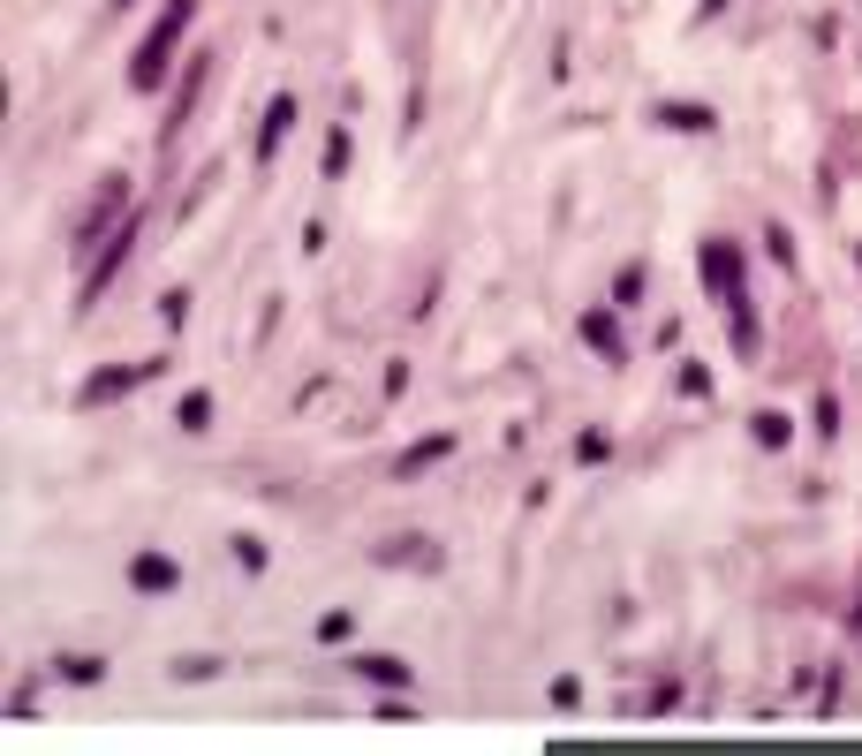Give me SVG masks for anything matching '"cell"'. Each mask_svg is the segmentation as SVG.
I'll return each mask as SVG.
<instances>
[{"label":"cell","mask_w":862,"mask_h":756,"mask_svg":"<svg viewBox=\"0 0 862 756\" xmlns=\"http://www.w3.org/2000/svg\"><path fill=\"white\" fill-rule=\"evenodd\" d=\"M190 16H197V0H167V8H159L152 38H144L137 61H129V84H137V91L167 84V61H174V46H182V31H190Z\"/></svg>","instance_id":"obj_1"},{"label":"cell","mask_w":862,"mask_h":756,"mask_svg":"<svg viewBox=\"0 0 862 756\" xmlns=\"http://www.w3.org/2000/svg\"><path fill=\"white\" fill-rule=\"evenodd\" d=\"M152 371H159V363H114V371L84 378V394H76V409H106L114 394H137V386H144Z\"/></svg>","instance_id":"obj_2"},{"label":"cell","mask_w":862,"mask_h":756,"mask_svg":"<svg viewBox=\"0 0 862 756\" xmlns=\"http://www.w3.org/2000/svg\"><path fill=\"white\" fill-rule=\"evenodd\" d=\"M704 280H711V295L734 310L742 303V250H734V242H704Z\"/></svg>","instance_id":"obj_3"},{"label":"cell","mask_w":862,"mask_h":756,"mask_svg":"<svg viewBox=\"0 0 862 756\" xmlns=\"http://www.w3.org/2000/svg\"><path fill=\"white\" fill-rule=\"evenodd\" d=\"M129 242H137V220H121V227H114V242L99 250V265H91V288H84V310H91V303L106 295V280H114V265L129 258Z\"/></svg>","instance_id":"obj_4"},{"label":"cell","mask_w":862,"mask_h":756,"mask_svg":"<svg viewBox=\"0 0 862 756\" xmlns=\"http://www.w3.org/2000/svg\"><path fill=\"white\" fill-rule=\"evenodd\" d=\"M447 454H454V439H447V431H431V439H416V447L401 454L394 477H424V469H431V462H447Z\"/></svg>","instance_id":"obj_5"},{"label":"cell","mask_w":862,"mask_h":756,"mask_svg":"<svg viewBox=\"0 0 862 756\" xmlns=\"http://www.w3.org/2000/svg\"><path fill=\"white\" fill-rule=\"evenodd\" d=\"M129 583L137 590H174V560L167 552H137V560H129Z\"/></svg>","instance_id":"obj_6"},{"label":"cell","mask_w":862,"mask_h":756,"mask_svg":"<svg viewBox=\"0 0 862 756\" xmlns=\"http://www.w3.org/2000/svg\"><path fill=\"white\" fill-rule=\"evenodd\" d=\"M288 121H295V99H273L265 106V129H258V159L280 152V137H288Z\"/></svg>","instance_id":"obj_7"},{"label":"cell","mask_w":862,"mask_h":756,"mask_svg":"<svg viewBox=\"0 0 862 756\" xmlns=\"http://www.w3.org/2000/svg\"><path fill=\"white\" fill-rule=\"evenodd\" d=\"M583 341L598 348L605 363H613V356H621V348H628V341H621V326H613V318H605V310H590V318H583Z\"/></svg>","instance_id":"obj_8"},{"label":"cell","mask_w":862,"mask_h":756,"mask_svg":"<svg viewBox=\"0 0 862 756\" xmlns=\"http://www.w3.org/2000/svg\"><path fill=\"white\" fill-rule=\"evenodd\" d=\"M749 431H757V447H787V439H794V416H772V409H764Z\"/></svg>","instance_id":"obj_9"},{"label":"cell","mask_w":862,"mask_h":756,"mask_svg":"<svg viewBox=\"0 0 862 756\" xmlns=\"http://www.w3.org/2000/svg\"><path fill=\"white\" fill-rule=\"evenodd\" d=\"M356 673H371V681H386V688H401V681H409V673H401L394 658H356Z\"/></svg>","instance_id":"obj_10"},{"label":"cell","mask_w":862,"mask_h":756,"mask_svg":"<svg viewBox=\"0 0 862 756\" xmlns=\"http://www.w3.org/2000/svg\"><path fill=\"white\" fill-rule=\"evenodd\" d=\"M182 424L205 431V424H212V401H205V394H190V401H182Z\"/></svg>","instance_id":"obj_11"}]
</instances>
